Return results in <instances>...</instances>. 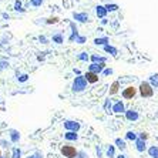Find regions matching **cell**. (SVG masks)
Wrapping results in <instances>:
<instances>
[{"mask_svg":"<svg viewBox=\"0 0 158 158\" xmlns=\"http://www.w3.org/2000/svg\"><path fill=\"white\" fill-rule=\"evenodd\" d=\"M11 158H22V150L19 147H13V150H11Z\"/></svg>","mask_w":158,"mask_h":158,"instance_id":"25","label":"cell"},{"mask_svg":"<svg viewBox=\"0 0 158 158\" xmlns=\"http://www.w3.org/2000/svg\"><path fill=\"white\" fill-rule=\"evenodd\" d=\"M125 106H124V103H123L121 100H118L117 103L113 106V113H115V114H121V113H125Z\"/></svg>","mask_w":158,"mask_h":158,"instance_id":"8","label":"cell"},{"mask_svg":"<svg viewBox=\"0 0 158 158\" xmlns=\"http://www.w3.org/2000/svg\"><path fill=\"white\" fill-rule=\"evenodd\" d=\"M114 144H115V147H117L120 151H124L125 148H127V144H125V141L121 140V138H115Z\"/></svg>","mask_w":158,"mask_h":158,"instance_id":"18","label":"cell"},{"mask_svg":"<svg viewBox=\"0 0 158 158\" xmlns=\"http://www.w3.org/2000/svg\"><path fill=\"white\" fill-rule=\"evenodd\" d=\"M39 40H40L41 43H44V44L47 43V39H46V37H44V36H40V37H39Z\"/></svg>","mask_w":158,"mask_h":158,"instance_id":"42","label":"cell"},{"mask_svg":"<svg viewBox=\"0 0 158 158\" xmlns=\"http://www.w3.org/2000/svg\"><path fill=\"white\" fill-rule=\"evenodd\" d=\"M94 44L96 46H107V44H110V39L108 37H97V39H94Z\"/></svg>","mask_w":158,"mask_h":158,"instance_id":"12","label":"cell"},{"mask_svg":"<svg viewBox=\"0 0 158 158\" xmlns=\"http://www.w3.org/2000/svg\"><path fill=\"white\" fill-rule=\"evenodd\" d=\"M85 41H87V37L85 36H78L77 39H76V43L77 44H84Z\"/></svg>","mask_w":158,"mask_h":158,"instance_id":"32","label":"cell"},{"mask_svg":"<svg viewBox=\"0 0 158 158\" xmlns=\"http://www.w3.org/2000/svg\"><path fill=\"white\" fill-rule=\"evenodd\" d=\"M87 80H85L84 76H77L73 81V85H71V90L73 93H83L87 88Z\"/></svg>","mask_w":158,"mask_h":158,"instance_id":"2","label":"cell"},{"mask_svg":"<svg viewBox=\"0 0 158 158\" xmlns=\"http://www.w3.org/2000/svg\"><path fill=\"white\" fill-rule=\"evenodd\" d=\"M31 3H33V6H41V3H43V0H33Z\"/></svg>","mask_w":158,"mask_h":158,"instance_id":"41","label":"cell"},{"mask_svg":"<svg viewBox=\"0 0 158 158\" xmlns=\"http://www.w3.org/2000/svg\"><path fill=\"white\" fill-rule=\"evenodd\" d=\"M27 80H29V74H26V73H24V74H20V76L17 77L19 83H26Z\"/></svg>","mask_w":158,"mask_h":158,"instance_id":"29","label":"cell"},{"mask_svg":"<svg viewBox=\"0 0 158 158\" xmlns=\"http://www.w3.org/2000/svg\"><path fill=\"white\" fill-rule=\"evenodd\" d=\"M96 152H97V157H98V158H103V151H101V148H100V147L96 148Z\"/></svg>","mask_w":158,"mask_h":158,"instance_id":"39","label":"cell"},{"mask_svg":"<svg viewBox=\"0 0 158 158\" xmlns=\"http://www.w3.org/2000/svg\"><path fill=\"white\" fill-rule=\"evenodd\" d=\"M138 138H141V140H144V141H147L148 140V134H147V132H140V134H138Z\"/></svg>","mask_w":158,"mask_h":158,"instance_id":"36","label":"cell"},{"mask_svg":"<svg viewBox=\"0 0 158 158\" xmlns=\"http://www.w3.org/2000/svg\"><path fill=\"white\" fill-rule=\"evenodd\" d=\"M70 27H71V34H70V37H69V40L76 41V39L80 36V34H78V30H77V26H76L74 23H70Z\"/></svg>","mask_w":158,"mask_h":158,"instance_id":"11","label":"cell"},{"mask_svg":"<svg viewBox=\"0 0 158 158\" xmlns=\"http://www.w3.org/2000/svg\"><path fill=\"white\" fill-rule=\"evenodd\" d=\"M106 157H108V158H115V145H107Z\"/></svg>","mask_w":158,"mask_h":158,"instance_id":"16","label":"cell"},{"mask_svg":"<svg viewBox=\"0 0 158 158\" xmlns=\"http://www.w3.org/2000/svg\"><path fill=\"white\" fill-rule=\"evenodd\" d=\"M150 84L152 85L154 88H158V73L152 74V76L150 77Z\"/></svg>","mask_w":158,"mask_h":158,"instance_id":"26","label":"cell"},{"mask_svg":"<svg viewBox=\"0 0 158 158\" xmlns=\"http://www.w3.org/2000/svg\"><path fill=\"white\" fill-rule=\"evenodd\" d=\"M106 9H107V11H115L118 9V6L117 4H107Z\"/></svg>","mask_w":158,"mask_h":158,"instance_id":"33","label":"cell"},{"mask_svg":"<svg viewBox=\"0 0 158 158\" xmlns=\"http://www.w3.org/2000/svg\"><path fill=\"white\" fill-rule=\"evenodd\" d=\"M125 138L130 141H137L138 140V134L134 131H127V134H125Z\"/></svg>","mask_w":158,"mask_h":158,"instance_id":"23","label":"cell"},{"mask_svg":"<svg viewBox=\"0 0 158 158\" xmlns=\"http://www.w3.org/2000/svg\"><path fill=\"white\" fill-rule=\"evenodd\" d=\"M135 148L138 152H144V151L147 150V144H145V141L141 140V138H138V140L135 141Z\"/></svg>","mask_w":158,"mask_h":158,"instance_id":"13","label":"cell"},{"mask_svg":"<svg viewBox=\"0 0 158 158\" xmlns=\"http://www.w3.org/2000/svg\"><path fill=\"white\" fill-rule=\"evenodd\" d=\"M64 128H66L67 131L77 132L78 130H80V123L73 121V120H67V121H64Z\"/></svg>","mask_w":158,"mask_h":158,"instance_id":"6","label":"cell"},{"mask_svg":"<svg viewBox=\"0 0 158 158\" xmlns=\"http://www.w3.org/2000/svg\"><path fill=\"white\" fill-rule=\"evenodd\" d=\"M52 40H53V43H57V44H63V43H64V39H63V34L61 33L53 34Z\"/></svg>","mask_w":158,"mask_h":158,"instance_id":"20","label":"cell"},{"mask_svg":"<svg viewBox=\"0 0 158 158\" xmlns=\"http://www.w3.org/2000/svg\"><path fill=\"white\" fill-rule=\"evenodd\" d=\"M88 155L85 154L84 151H78V154H77V158H87Z\"/></svg>","mask_w":158,"mask_h":158,"instance_id":"38","label":"cell"},{"mask_svg":"<svg viewBox=\"0 0 158 158\" xmlns=\"http://www.w3.org/2000/svg\"><path fill=\"white\" fill-rule=\"evenodd\" d=\"M0 158H3V157H0Z\"/></svg>","mask_w":158,"mask_h":158,"instance_id":"46","label":"cell"},{"mask_svg":"<svg viewBox=\"0 0 158 158\" xmlns=\"http://www.w3.org/2000/svg\"><path fill=\"white\" fill-rule=\"evenodd\" d=\"M60 152H61L63 157L66 158H76L78 154V151L76 150V147H73V145H69V144H66V145H61V148H60Z\"/></svg>","mask_w":158,"mask_h":158,"instance_id":"3","label":"cell"},{"mask_svg":"<svg viewBox=\"0 0 158 158\" xmlns=\"http://www.w3.org/2000/svg\"><path fill=\"white\" fill-rule=\"evenodd\" d=\"M104 110H106L107 113H113V106H111L110 98H107L106 101H104Z\"/></svg>","mask_w":158,"mask_h":158,"instance_id":"27","label":"cell"},{"mask_svg":"<svg viewBox=\"0 0 158 158\" xmlns=\"http://www.w3.org/2000/svg\"><path fill=\"white\" fill-rule=\"evenodd\" d=\"M110 74H113V69H106L103 71V76H110Z\"/></svg>","mask_w":158,"mask_h":158,"instance_id":"40","label":"cell"},{"mask_svg":"<svg viewBox=\"0 0 158 158\" xmlns=\"http://www.w3.org/2000/svg\"><path fill=\"white\" fill-rule=\"evenodd\" d=\"M148 154H150L151 158H158V147L157 145H151L148 148Z\"/></svg>","mask_w":158,"mask_h":158,"instance_id":"21","label":"cell"},{"mask_svg":"<svg viewBox=\"0 0 158 158\" xmlns=\"http://www.w3.org/2000/svg\"><path fill=\"white\" fill-rule=\"evenodd\" d=\"M46 23L47 24H56V23H59V17H50L46 20Z\"/></svg>","mask_w":158,"mask_h":158,"instance_id":"34","label":"cell"},{"mask_svg":"<svg viewBox=\"0 0 158 158\" xmlns=\"http://www.w3.org/2000/svg\"><path fill=\"white\" fill-rule=\"evenodd\" d=\"M64 138H66L67 141H77L78 140V134L74 131H67L66 134H64Z\"/></svg>","mask_w":158,"mask_h":158,"instance_id":"15","label":"cell"},{"mask_svg":"<svg viewBox=\"0 0 158 158\" xmlns=\"http://www.w3.org/2000/svg\"><path fill=\"white\" fill-rule=\"evenodd\" d=\"M96 13H97V16H98V17L104 19V17H106V15H107V9L104 7V6H98V7L96 9Z\"/></svg>","mask_w":158,"mask_h":158,"instance_id":"22","label":"cell"},{"mask_svg":"<svg viewBox=\"0 0 158 158\" xmlns=\"http://www.w3.org/2000/svg\"><path fill=\"white\" fill-rule=\"evenodd\" d=\"M104 52L108 53V54H111V56H117L118 54V50H117V48L113 47V46H110V44L104 46Z\"/></svg>","mask_w":158,"mask_h":158,"instance_id":"19","label":"cell"},{"mask_svg":"<svg viewBox=\"0 0 158 158\" xmlns=\"http://www.w3.org/2000/svg\"><path fill=\"white\" fill-rule=\"evenodd\" d=\"M9 135H10V141L11 144H17L20 141V132L17 130H10L9 131Z\"/></svg>","mask_w":158,"mask_h":158,"instance_id":"9","label":"cell"},{"mask_svg":"<svg viewBox=\"0 0 158 158\" xmlns=\"http://www.w3.org/2000/svg\"><path fill=\"white\" fill-rule=\"evenodd\" d=\"M90 60H91L93 63H106L107 61L106 57H100V56H97V54H93L91 57H90Z\"/></svg>","mask_w":158,"mask_h":158,"instance_id":"24","label":"cell"},{"mask_svg":"<svg viewBox=\"0 0 158 158\" xmlns=\"http://www.w3.org/2000/svg\"><path fill=\"white\" fill-rule=\"evenodd\" d=\"M74 74H77V76H81V71L80 70H78V69H74Z\"/></svg>","mask_w":158,"mask_h":158,"instance_id":"43","label":"cell"},{"mask_svg":"<svg viewBox=\"0 0 158 158\" xmlns=\"http://www.w3.org/2000/svg\"><path fill=\"white\" fill-rule=\"evenodd\" d=\"M0 157H2V150H0Z\"/></svg>","mask_w":158,"mask_h":158,"instance_id":"45","label":"cell"},{"mask_svg":"<svg viewBox=\"0 0 158 158\" xmlns=\"http://www.w3.org/2000/svg\"><path fill=\"white\" fill-rule=\"evenodd\" d=\"M121 96H123V98H125V100H132L137 96V88L134 87V85H128V87H125L124 90H123Z\"/></svg>","mask_w":158,"mask_h":158,"instance_id":"4","label":"cell"},{"mask_svg":"<svg viewBox=\"0 0 158 158\" xmlns=\"http://www.w3.org/2000/svg\"><path fill=\"white\" fill-rule=\"evenodd\" d=\"M115 158H127V155H124V154H120V155H117Z\"/></svg>","mask_w":158,"mask_h":158,"instance_id":"44","label":"cell"},{"mask_svg":"<svg viewBox=\"0 0 158 158\" xmlns=\"http://www.w3.org/2000/svg\"><path fill=\"white\" fill-rule=\"evenodd\" d=\"M118 90H120V81H114L113 84L110 85V96H114V94H117Z\"/></svg>","mask_w":158,"mask_h":158,"instance_id":"17","label":"cell"},{"mask_svg":"<svg viewBox=\"0 0 158 158\" xmlns=\"http://www.w3.org/2000/svg\"><path fill=\"white\" fill-rule=\"evenodd\" d=\"M0 145L3 148H10L11 141H7V140H4V138H2V140H0Z\"/></svg>","mask_w":158,"mask_h":158,"instance_id":"30","label":"cell"},{"mask_svg":"<svg viewBox=\"0 0 158 158\" xmlns=\"http://www.w3.org/2000/svg\"><path fill=\"white\" fill-rule=\"evenodd\" d=\"M15 10H20V11H23L22 10V2H19V0H17V2H16V3H15Z\"/></svg>","mask_w":158,"mask_h":158,"instance_id":"37","label":"cell"},{"mask_svg":"<svg viewBox=\"0 0 158 158\" xmlns=\"http://www.w3.org/2000/svg\"><path fill=\"white\" fill-rule=\"evenodd\" d=\"M138 93L143 98H151L154 96V87L150 84V81H143L138 87Z\"/></svg>","mask_w":158,"mask_h":158,"instance_id":"1","label":"cell"},{"mask_svg":"<svg viewBox=\"0 0 158 158\" xmlns=\"http://www.w3.org/2000/svg\"><path fill=\"white\" fill-rule=\"evenodd\" d=\"M7 67H9V61H7V60L0 59V70H4V69H7Z\"/></svg>","mask_w":158,"mask_h":158,"instance_id":"31","label":"cell"},{"mask_svg":"<svg viewBox=\"0 0 158 158\" xmlns=\"http://www.w3.org/2000/svg\"><path fill=\"white\" fill-rule=\"evenodd\" d=\"M106 70V63H91L90 66H88V71H91L94 74H101L103 71Z\"/></svg>","mask_w":158,"mask_h":158,"instance_id":"5","label":"cell"},{"mask_svg":"<svg viewBox=\"0 0 158 158\" xmlns=\"http://www.w3.org/2000/svg\"><path fill=\"white\" fill-rule=\"evenodd\" d=\"M27 158H43V152H40V151H36L34 154H31V155H29Z\"/></svg>","mask_w":158,"mask_h":158,"instance_id":"35","label":"cell"},{"mask_svg":"<svg viewBox=\"0 0 158 158\" xmlns=\"http://www.w3.org/2000/svg\"><path fill=\"white\" fill-rule=\"evenodd\" d=\"M77 60H80V61H88V60H90V56L85 52H81L80 54L77 56Z\"/></svg>","mask_w":158,"mask_h":158,"instance_id":"28","label":"cell"},{"mask_svg":"<svg viewBox=\"0 0 158 158\" xmlns=\"http://www.w3.org/2000/svg\"><path fill=\"white\" fill-rule=\"evenodd\" d=\"M84 77H85V80H87V83H90V84H94V83L98 81V76L91 73V71H87V73L84 74Z\"/></svg>","mask_w":158,"mask_h":158,"instance_id":"10","label":"cell"},{"mask_svg":"<svg viewBox=\"0 0 158 158\" xmlns=\"http://www.w3.org/2000/svg\"><path fill=\"white\" fill-rule=\"evenodd\" d=\"M125 118H127V120H128V121H137V120H138V118H140V114H138V111L137 110H127L125 111Z\"/></svg>","mask_w":158,"mask_h":158,"instance_id":"7","label":"cell"},{"mask_svg":"<svg viewBox=\"0 0 158 158\" xmlns=\"http://www.w3.org/2000/svg\"><path fill=\"white\" fill-rule=\"evenodd\" d=\"M73 17L77 20V22L80 23H85L88 22V15H85V13H74Z\"/></svg>","mask_w":158,"mask_h":158,"instance_id":"14","label":"cell"}]
</instances>
